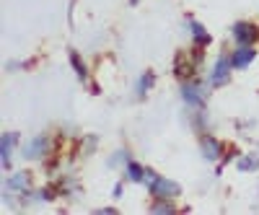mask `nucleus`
<instances>
[{"mask_svg":"<svg viewBox=\"0 0 259 215\" xmlns=\"http://www.w3.org/2000/svg\"><path fill=\"white\" fill-rule=\"evenodd\" d=\"M150 192L156 195V200H171V197L179 195V184H177V182H168V179H163V177H158V179L150 182Z\"/></svg>","mask_w":259,"mask_h":215,"instance_id":"1","label":"nucleus"},{"mask_svg":"<svg viewBox=\"0 0 259 215\" xmlns=\"http://www.w3.org/2000/svg\"><path fill=\"white\" fill-rule=\"evenodd\" d=\"M233 36H236V41L239 45H251V41L256 39V26H251V24H236L233 26Z\"/></svg>","mask_w":259,"mask_h":215,"instance_id":"2","label":"nucleus"},{"mask_svg":"<svg viewBox=\"0 0 259 215\" xmlns=\"http://www.w3.org/2000/svg\"><path fill=\"white\" fill-rule=\"evenodd\" d=\"M231 65H233V62H231L228 57H221V60H218V65H215V70H212V85H223V83L228 80Z\"/></svg>","mask_w":259,"mask_h":215,"instance_id":"3","label":"nucleus"},{"mask_svg":"<svg viewBox=\"0 0 259 215\" xmlns=\"http://www.w3.org/2000/svg\"><path fill=\"white\" fill-rule=\"evenodd\" d=\"M45 150H47V140H45V138H34V140L24 148V156H26V158H39Z\"/></svg>","mask_w":259,"mask_h":215,"instance_id":"4","label":"nucleus"},{"mask_svg":"<svg viewBox=\"0 0 259 215\" xmlns=\"http://www.w3.org/2000/svg\"><path fill=\"white\" fill-rule=\"evenodd\" d=\"M202 156L207 161H215L221 156V143L215 140V138H202Z\"/></svg>","mask_w":259,"mask_h":215,"instance_id":"5","label":"nucleus"},{"mask_svg":"<svg viewBox=\"0 0 259 215\" xmlns=\"http://www.w3.org/2000/svg\"><path fill=\"white\" fill-rule=\"evenodd\" d=\"M254 60V50H249V47H241V50H236V55H233V68H246L249 62Z\"/></svg>","mask_w":259,"mask_h":215,"instance_id":"6","label":"nucleus"},{"mask_svg":"<svg viewBox=\"0 0 259 215\" xmlns=\"http://www.w3.org/2000/svg\"><path fill=\"white\" fill-rule=\"evenodd\" d=\"M182 96H184V101L187 104H202V96H200V89H194V85H184L182 89Z\"/></svg>","mask_w":259,"mask_h":215,"instance_id":"7","label":"nucleus"},{"mask_svg":"<svg viewBox=\"0 0 259 215\" xmlns=\"http://www.w3.org/2000/svg\"><path fill=\"white\" fill-rule=\"evenodd\" d=\"M192 73H194V65H192L189 60L179 57V60H177V75H182V78H184V75H192Z\"/></svg>","mask_w":259,"mask_h":215,"instance_id":"8","label":"nucleus"},{"mask_svg":"<svg viewBox=\"0 0 259 215\" xmlns=\"http://www.w3.org/2000/svg\"><path fill=\"white\" fill-rule=\"evenodd\" d=\"M192 34H194V39H197L200 45H210V36L205 34V29L197 24V21H192Z\"/></svg>","mask_w":259,"mask_h":215,"instance_id":"9","label":"nucleus"},{"mask_svg":"<svg viewBox=\"0 0 259 215\" xmlns=\"http://www.w3.org/2000/svg\"><path fill=\"white\" fill-rule=\"evenodd\" d=\"M8 184H11V189H26L29 187V174H16Z\"/></svg>","mask_w":259,"mask_h":215,"instance_id":"10","label":"nucleus"},{"mask_svg":"<svg viewBox=\"0 0 259 215\" xmlns=\"http://www.w3.org/2000/svg\"><path fill=\"white\" fill-rule=\"evenodd\" d=\"M127 171H130V179H133V182H143V179H145V177H143V168H140L138 163H133V161L127 163Z\"/></svg>","mask_w":259,"mask_h":215,"instance_id":"11","label":"nucleus"},{"mask_svg":"<svg viewBox=\"0 0 259 215\" xmlns=\"http://www.w3.org/2000/svg\"><path fill=\"white\" fill-rule=\"evenodd\" d=\"M13 135H3V143H0V145H3V166H8V153H11V145H13Z\"/></svg>","mask_w":259,"mask_h":215,"instance_id":"12","label":"nucleus"},{"mask_svg":"<svg viewBox=\"0 0 259 215\" xmlns=\"http://www.w3.org/2000/svg\"><path fill=\"white\" fill-rule=\"evenodd\" d=\"M256 166H259V158H256V156L241 158V161H239V168H241V171H251V168H256Z\"/></svg>","mask_w":259,"mask_h":215,"instance_id":"13","label":"nucleus"},{"mask_svg":"<svg viewBox=\"0 0 259 215\" xmlns=\"http://www.w3.org/2000/svg\"><path fill=\"white\" fill-rule=\"evenodd\" d=\"M70 62H73V65H75L78 75H80V78H85V68H83V62H80V57H78L75 52H70Z\"/></svg>","mask_w":259,"mask_h":215,"instance_id":"14","label":"nucleus"},{"mask_svg":"<svg viewBox=\"0 0 259 215\" xmlns=\"http://www.w3.org/2000/svg\"><path fill=\"white\" fill-rule=\"evenodd\" d=\"M150 83H153V73H145V75L140 78V94H145V91L150 89Z\"/></svg>","mask_w":259,"mask_h":215,"instance_id":"15","label":"nucleus"},{"mask_svg":"<svg viewBox=\"0 0 259 215\" xmlns=\"http://www.w3.org/2000/svg\"><path fill=\"white\" fill-rule=\"evenodd\" d=\"M153 212H174L171 205H153Z\"/></svg>","mask_w":259,"mask_h":215,"instance_id":"16","label":"nucleus"}]
</instances>
